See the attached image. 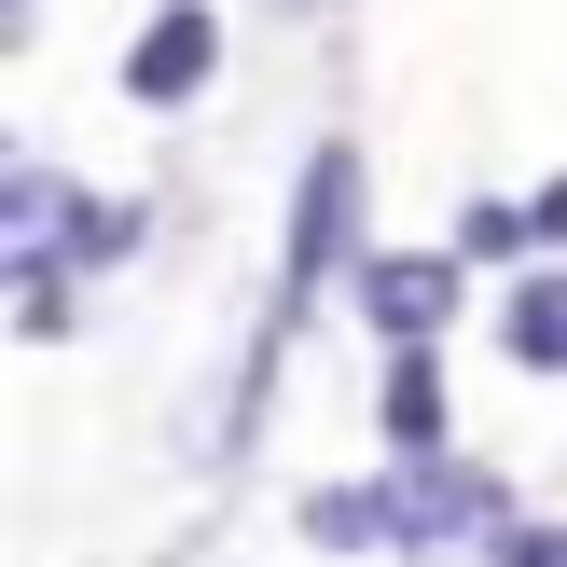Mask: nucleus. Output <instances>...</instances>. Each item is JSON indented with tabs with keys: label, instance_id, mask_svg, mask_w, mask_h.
Wrapping results in <instances>:
<instances>
[{
	"label": "nucleus",
	"instance_id": "1",
	"mask_svg": "<svg viewBox=\"0 0 567 567\" xmlns=\"http://www.w3.org/2000/svg\"><path fill=\"white\" fill-rule=\"evenodd\" d=\"M360 249V153L347 138H319V153H305V181H291V264H277V319H305V305H319V277L347 264Z\"/></svg>",
	"mask_w": 567,
	"mask_h": 567
},
{
	"label": "nucleus",
	"instance_id": "2",
	"mask_svg": "<svg viewBox=\"0 0 567 567\" xmlns=\"http://www.w3.org/2000/svg\"><path fill=\"white\" fill-rule=\"evenodd\" d=\"M360 319H374L388 347H430V332L457 319V264H443V249H388V264H360Z\"/></svg>",
	"mask_w": 567,
	"mask_h": 567
},
{
	"label": "nucleus",
	"instance_id": "3",
	"mask_svg": "<svg viewBox=\"0 0 567 567\" xmlns=\"http://www.w3.org/2000/svg\"><path fill=\"white\" fill-rule=\"evenodd\" d=\"M208 55H221L208 0H166V14L138 28V42H125V97H138V111H181L194 83H208Z\"/></svg>",
	"mask_w": 567,
	"mask_h": 567
},
{
	"label": "nucleus",
	"instance_id": "4",
	"mask_svg": "<svg viewBox=\"0 0 567 567\" xmlns=\"http://www.w3.org/2000/svg\"><path fill=\"white\" fill-rule=\"evenodd\" d=\"M443 360L430 347H388V443H402V457H443Z\"/></svg>",
	"mask_w": 567,
	"mask_h": 567
},
{
	"label": "nucleus",
	"instance_id": "5",
	"mask_svg": "<svg viewBox=\"0 0 567 567\" xmlns=\"http://www.w3.org/2000/svg\"><path fill=\"white\" fill-rule=\"evenodd\" d=\"M498 347H513L526 374H567V277H513V305H498Z\"/></svg>",
	"mask_w": 567,
	"mask_h": 567
},
{
	"label": "nucleus",
	"instance_id": "6",
	"mask_svg": "<svg viewBox=\"0 0 567 567\" xmlns=\"http://www.w3.org/2000/svg\"><path fill=\"white\" fill-rule=\"evenodd\" d=\"M526 236H540V249H567V181H540V194H526Z\"/></svg>",
	"mask_w": 567,
	"mask_h": 567
},
{
	"label": "nucleus",
	"instance_id": "7",
	"mask_svg": "<svg viewBox=\"0 0 567 567\" xmlns=\"http://www.w3.org/2000/svg\"><path fill=\"white\" fill-rule=\"evenodd\" d=\"M498 567H567V526H513V554Z\"/></svg>",
	"mask_w": 567,
	"mask_h": 567
},
{
	"label": "nucleus",
	"instance_id": "8",
	"mask_svg": "<svg viewBox=\"0 0 567 567\" xmlns=\"http://www.w3.org/2000/svg\"><path fill=\"white\" fill-rule=\"evenodd\" d=\"M0 28H14V42H28V28H42V0H0Z\"/></svg>",
	"mask_w": 567,
	"mask_h": 567
},
{
	"label": "nucleus",
	"instance_id": "9",
	"mask_svg": "<svg viewBox=\"0 0 567 567\" xmlns=\"http://www.w3.org/2000/svg\"><path fill=\"white\" fill-rule=\"evenodd\" d=\"M277 14H319V0H277Z\"/></svg>",
	"mask_w": 567,
	"mask_h": 567
}]
</instances>
